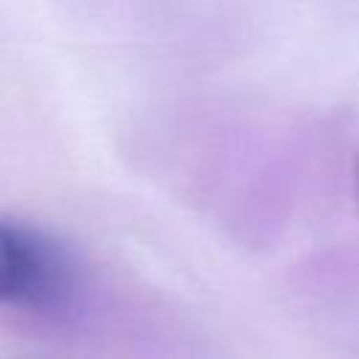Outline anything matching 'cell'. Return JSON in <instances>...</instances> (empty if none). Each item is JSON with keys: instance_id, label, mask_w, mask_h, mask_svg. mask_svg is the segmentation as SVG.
I'll return each instance as SVG.
<instances>
[{"instance_id": "1", "label": "cell", "mask_w": 359, "mask_h": 359, "mask_svg": "<svg viewBox=\"0 0 359 359\" xmlns=\"http://www.w3.org/2000/svg\"><path fill=\"white\" fill-rule=\"evenodd\" d=\"M79 300L73 255L36 227L0 219V303L36 317H65Z\"/></svg>"}]
</instances>
